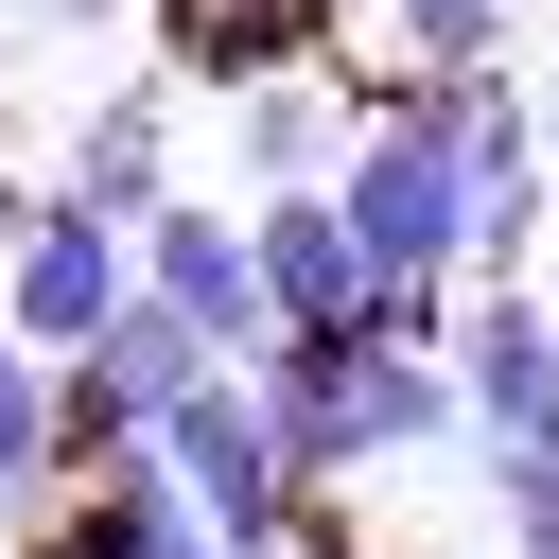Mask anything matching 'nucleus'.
I'll return each mask as SVG.
<instances>
[{
  "instance_id": "nucleus-4",
  "label": "nucleus",
  "mask_w": 559,
  "mask_h": 559,
  "mask_svg": "<svg viewBox=\"0 0 559 559\" xmlns=\"http://www.w3.org/2000/svg\"><path fill=\"white\" fill-rule=\"evenodd\" d=\"M210 367V332L175 314V297H122L87 349H52V472L70 454H122V437H157V402Z\"/></svg>"
},
{
  "instance_id": "nucleus-19",
  "label": "nucleus",
  "mask_w": 559,
  "mask_h": 559,
  "mask_svg": "<svg viewBox=\"0 0 559 559\" xmlns=\"http://www.w3.org/2000/svg\"><path fill=\"white\" fill-rule=\"evenodd\" d=\"M0 559H17V542H0Z\"/></svg>"
},
{
  "instance_id": "nucleus-10",
  "label": "nucleus",
  "mask_w": 559,
  "mask_h": 559,
  "mask_svg": "<svg viewBox=\"0 0 559 559\" xmlns=\"http://www.w3.org/2000/svg\"><path fill=\"white\" fill-rule=\"evenodd\" d=\"M175 105H192L175 70H122V87H87V122L52 140V192H87V210H122V227H140V210L175 192Z\"/></svg>"
},
{
  "instance_id": "nucleus-1",
  "label": "nucleus",
  "mask_w": 559,
  "mask_h": 559,
  "mask_svg": "<svg viewBox=\"0 0 559 559\" xmlns=\"http://www.w3.org/2000/svg\"><path fill=\"white\" fill-rule=\"evenodd\" d=\"M332 210H349L367 280H472V175H454V87H437V70H419L402 105H349Z\"/></svg>"
},
{
  "instance_id": "nucleus-3",
  "label": "nucleus",
  "mask_w": 559,
  "mask_h": 559,
  "mask_svg": "<svg viewBox=\"0 0 559 559\" xmlns=\"http://www.w3.org/2000/svg\"><path fill=\"white\" fill-rule=\"evenodd\" d=\"M122 297H140V245H122V210H87V192H35V210H17V245H0V332H17V349H87Z\"/></svg>"
},
{
  "instance_id": "nucleus-7",
  "label": "nucleus",
  "mask_w": 559,
  "mask_h": 559,
  "mask_svg": "<svg viewBox=\"0 0 559 559\" xmlns=\"http://www.w3.org/2000/svg\"><path fill=\"white\" fill-rule=\"evenodd\" d=\"M454 384H472V437H542L559 454V297L472 280L454 297Z\"/></svg>"
},
{
  "instance_id": "nucleus-5",
  "label": "nucleus",
  "mask_w": 559,
  "mask_h": 559,
  "mask_svg": "<svg viewBox=\"0 0 559 559\" xmlns=\"http://www.w3.org/2000/svg\"><path fill=\"white\" fill-rule=\"evenodd\" d=\"M122 245H140V297H175V314H192L227 367L280 332V314H262V245H245V210H210V192H157Z\"/></svg>"
},
{
  "instance_id": "nucleus-6",
  "label": "nucleus",
  "mask_w": 559,
  "mask_h": 559,
  "mask_svg": "<svg viewBox=\"0 0 559 559\" xmlns=\"http://www.w3.org/2000/svg\"><path fill=\"white\" fill-rule=\"evenodd\" d=\"M17 559H210V524H192V489L157 472V437H122V454H70V472H52V524H35Z\"/></svg>"
},
{
  "instance_id": "nucleus-11",
  "label": "nucleus",
  "mask_w": 559,
  "mask_h": 559,
  "mask_svg": "<svg viewBox=\"0 0 559 559\" xmlns=\"http://www.w3.org/2000/svg\"><path fill=\"white\" fill-rule=\"evenodd\" d=\"M140 35H157V70L175 87H245V70H297L314 52V0H140Z\"/></svg>"
},
{
  "instance_id": "nucleus-12",
  "label": "nucleus",
  "mask_w": 559,
  "mask_h": 559,
  "mask_svg": "<svg viewBox=\"0 0 559 559\" xmlns=\"http://www.w3.org/2000/svg\"><path fill=\"white\" fill-rule=\"evenodd\" d=\"M332 140H349V105H332L314 70H245V87H227V157H245V192H314Z\"/></svg>"
},
{
  "instance_id": "nucleus-17",
  "label": "nucleus",
  "mask_w": 559,
  "mask_h": 559,
  "mask_svg": "<svg viewBox=\"0 0 559 559\" xmlns=\"http://www.w3.org/2000/svg\"><path fill=\"white\" fill-rule=\"evenodd\" d=\"M437 559H489V542H437Z\"/></svg>"
},
{
  "instance_id": "nucleus-18",
  "label": "nucleus",
  "mask_w": 559,
  "mask_h": 559,
  "mask_svg": "<svg viewBox=\"0 0 559 559\" xmlns=\"http://www.w3.org/2000/svg\"><path fill=\"white\" fill-rule=\"evenodd\" d=\"M0 507H17V489H0ZM0 542H17V524H0Z\"/></svg>"
},
{
  "instance_id": "nucleus-2",
  "label": "nucleus",
  "mask_w": 559,
  "mask_h": 559,
  "mask_svg": "<svg viewBox=\"0 0 559 559\" xmlns=\"http://www.w3.org/2000/svg\"><path fill=\"white\" fill-rule=\"evenodd\" d=\"M157 472L192 489V524H210V559H245V542H280L314 489H297V454H280V419H262V384L210 349L175 402H157Z\"/></svg>"
},
{
  "instance_id": "nucleus-13",
  "label": "nucleus",
  "mask_w": 559,
  "mask_h": 559,
  "mask_svg": "<svg viewBox=\"0 0 559 559\" xmlns=\"http://www.w3.org/2000/svg\"><path fill=\"white\" fill-rule=\"evenodd\" d=\"M0 489H52V349L0 332Z\"/></svg>"
},
{
  "instance_id": "nucleus-9",
  "label": "nucleus",
  "mask_w": 559,
  "mask_h": 559,
  "mask_svg": "<svg viewBox=\"0 0 559 559\" xmlns=\"http://www.w3.org/2000/svg\"><path fill=\"white\" fill-rule=\"evenodd\" d=\"M245 245H262V314H280V332H367V297H384V280H367V245H349L332 175H314V192H262V210H245Z\"/></svg>"
},
{
  "instance_id": "nucleus-14",
  "label": "nucleus",
  "mask_w": 559,
  "mask_h": 559,
  "mask_svg": "<svg viewBox=\"0 0 559 559\" xmlns=\"http://www.w3.org/2000/svg\"><path fill=\"white\" fill-rule=\"evenodd\" d=\"M384 17H402V52H419V70H489L524 0H384Z\"/></svg>"
},
{
  "instance_id": "nucleus-16",
  "label": "nucleus",
  "mask_w": 559,
  "mask_h": 559,
  "mask_svg": "<svg viewBox=\"0 0 559 559\" xmlns=\"http://www.w3.org/2000/svg\"><path fill=\"white\" fill-rule=\"evenodd\" d=\"M542 192H559V105H542Z\"/></svg>"
},
{
  "instance_id": "nucleus-15",
  "label": "nucleus",
  "mask_w": 559,
  "mask_h": 559,
  "mask_svg": "<svg viewBox=\"0 0 559 559\" xmlns=\"http://www.w3.org/2000/svg\"><path fill=\"white\" fill-rule=\"evenodd\" d=\"M35 192H52V175H0V245H17V210H35Z\"/></svg>"
},
{
  "instance_id": "nucleus-8",
  "label": "nucleus",
  "mask_w": 559,
  "mask_h": 559,
  "mask_svg": "<svg viewBox=\"0 0 559 559\" xmlns=\"http://www.w3.org/2000/svg\"><path fill=\"white\" fill-rule=\"evenodd\" d=\"M419 454H472V384H454V349H419V332H349V472H419Z\"/></svg>"
}]
</instances>
